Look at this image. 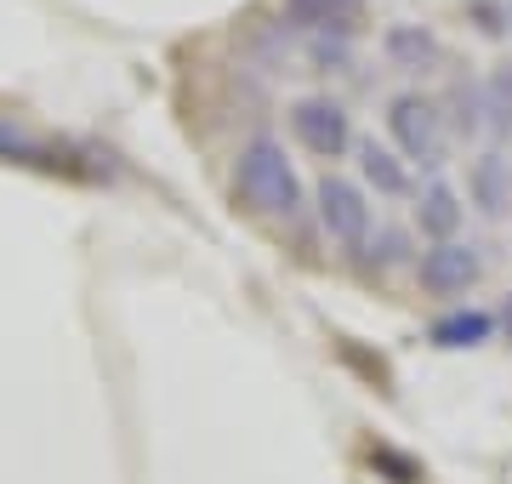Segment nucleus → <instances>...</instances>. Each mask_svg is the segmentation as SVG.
I'll return each instance as SVG.
<instances>
[{
  "label": "nucleus",
  "mask_w": 512,
  "mask_h": 484,
  "mask_svg": "<svg viewBox=\"0 0 512 484\" xmlns=\"http://www.w3.org/2000/svg\"><path fill=\"white\" fill-rule=\"evenodd\" d=\"M313 200H319V228H325L330 240L342 245V251H365L370 245V200H365V188L330 171Z\"/></svg>",
  "instance_id": "nucleus-3"
},
{
  "label": "nucleus",
  "mask_w": 512,
  "mask_h": 484,
  "mask_svg": "<svg viewBox=\"0 0 512 484\" xmlns=\"http://www.w3.org/2000/svg\"><path fill=\"white\" fill-rule=\"evenodd\" d=\"M359 171H365V183L376 188V194H410V171H404V160L393 149H382L376 137L359 143Z\"/></svg>",
  "instance_id": "nucleus-10"
},
{
  "label": "nucleus",
  "mask_w": 512,
  "mask_h": 484,
  "mask_svg": "<svg viewBox=\"0 0 512 484\" xmlns=\"http://www.w3.org/2000/svg\"><path fill=\"white\" fill-rule=\"evenodd\" d=\"M370 462L387 467V473H393V484H416L421 479V467H410L404 456H393V450H370Z\"/></svg>",
  "instance_id": "nucleus-13"
},
{
  "label": "nucleus",
  "mask_w": 512,
  "mask_h": 484,
  "mask_svg": "<svg viewBox=\"0 0 512 484\" xmlns=\"http://www.w3.org/2000/svg\"><path fill=\"white\" fill-rule=\"evenodd\" d=\"M490 331H495V319L467 308V314H444L427 336H433V348H478V342H490Z\"/></svg>",
  "instance_id": "nucleus-11"
},
{
  "label": "nucleus",
  "mask_w": 512,
  "mask_h": 484,
  "mask_svg": "<svg viewBox=\"0 0 512 484\" xmlns=\"http://www.w3.org/2000/svg\"><path fill=\"white\" fill-rule=\"evenodd\" d=\"M467 188H473V200L484 217H507V205H512V171L501 154H478L473 171H467Z\"/></svg>",
  "instance_id": "nucleus-7"
},
{
  "label": "nucleus",
  "mask_w": 512,
  "mask_h": 484,
  "mask_svg": "<svg viewBox=\"0 0 512 484\" xmlns=\"http://www.w3.org/2000/svg\"><path fill=\"white\" fill-rule=\"evenodd\" d=\"M478 274H484V257H478L473 245H461V240L427 245V251H421V262H416L421 291H433V297H461Z\"/></svg>",
  "instance_id": "nucleus-5"
},
{
  "label": "nucleus",
  "mask_w": 512,
  "mask_h": 484,
  "mask_svg": "<svg viewBox=\"0 0 512 484\" xmlns=\"http://www.w3.org/2000/svg\"><path fill=\"white\" fill-rule=\"evenodd\" d=\"M387 131L399 143V160H421V166L444 160V120L421 92H399L387 103Z\"/></svg>",
  "instance_id": "nucleus-2"
},
{
  "label": "nucleus",
  "mask_w": 512,
  "mask_h": 484,
  "mask_svg": "<svg viewBox=\"0 0 512 484\" xmlns=\"http://www.w3.org/2000/svg\"><path fill=\"white\" fill-rule=\"evenodd\" d=\"M234 194L251 205V211H262V217H285V223H296L302 205H308L302 177H296L291 154H285L279 137H251V143L234 154Z\"/></svg>",
  "instance_id": "nucleus-1"
},
{
  "label": "nucleus",
  "mask_w": 512,
  "mask_h": 484,
  "mask_svg": "<svg viewBox=\"0 0 512 484\" xmlns=\"http://www.w3.org/2000/svg\"><path fill=\"white\" fill-rule=\"evenodd\" d=\"M501 331H507V336H512V297H507V302H501Z\"/></svg>",
  "instance_id": "nucleus-16"
},
{
  "label": "nucleus",
  "mask_w": 512,
  "mask_h": 484,
  "mask_svg": "<svg viewBox=\"0 0 512 484\" xmlns=\"http://www.w3.org/2000/svg\"><path fill=\"white\" fill-rule=\"evenodd\" d=\"M365 12V0H285V18L296 29H348Z\"/></svg>",
  "instance_id": "nucleus-9"
},
{
  "label": "nucleus",
  "mask_w": 512,
  "mask_h": 484,
  "mask_svg": "<svg viewBox=\"0 0 512 484\" xmlns=\"http://www.w3.org/2000/svg\"><path fill=\"white\" fill-rule=\"evenodd\" d=\"M382 52L393 69H404V75H427V69H439L444 63V46L433 29H421V23H393L382 35Z\"/></svg>",
  "instance_id": "nucleus-6"
},
{
  "label": "nucleus",
  "mask_w": 512,
  "mask_h": 484,
  "mask_svg": "<svg viewBox=\"0 0 512 484\" xmlns=\"http://www.w3.org/2000/svg\"><path fill=\"white\" fill-rule=\"evenodd\" d=\"M416 223H421V234H433V245H439V240H456V223H461L456 188H450V183H427V188H421Z\"/></svg>",
  "instance_id": "nucleus-8"
},
{
  "label": "nucleus",
  "mask_w": 512,
  "mask_h": 484,
  "mask_svg": "<svg viewBox=\"0 0 512 484\" xmlns=\"http://www.w3.org/2000/svg\"><path fill=\"white\" fill-rule=\"evenodd\" d=\"M376 257H382V268L404 257V234H399V228H382V234H376Z\"/></svg>",
  "instance_id": "nucleus-14"
},
{
  "label": "nucleus",
  "mask_w": 512,
  "mask_h": 484,
  "mask_svg": "<svg viewBox=\"0 0 512 484\" xmlns=\"http://www.w3.org/2000/svg\"><path fill=\"white\" fill-rule=\"evenodd\" d=\"M478 109L490 114L495 126H512V63H495L484 86H478Z\"/></svg>",
  "instance_id": "nucleus-12"
},
{
  "label": "nucleus",
  "mask_w": 512,
  "mask_h": 484,
  "mask_svg": "<svg viewBox=\"0 0 512 484\" xmlns=\"http://www.w3.org/2000/svg\"><path fill=\"white\" fill-rule=\"evenodd\" d=\"M507 12H501V6H490V0H484V6H473V23L478 29H484V35H507Z\"/></svg>",
  "instance_id": "nucleus-15"
},
{
  "label": "nucleus",
  "mask_w": 512,
  "mask_h": 484,
  "mask_svg": "<svg viewBox=\"0 0 512 484\" xmlns=\"http://www.w3.org/2000/svg\"><path fill=\"white\" fill-rule=\"evenodd\" d=\"M291 131L296 143L319 160H342L353 149V126H348V109L330 103V97H296L291 103Z\"/></svg>",
  "instance_id": "nucleus-4"
}]
</instances>
